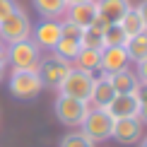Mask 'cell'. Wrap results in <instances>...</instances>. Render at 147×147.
<instances>
[{
    "mask_svg": "<svg viewBox=\"0 0 147 147\" xmlns=\"http://www.w3.org/2000/svg\"><path fill=\"white\" fill-rule=\"evenodd\" d=\"M39 60H41V48L32 39L10 44L7 48V63L12 65V70H36Z\"/></svg>",
    "mask_w": 147,
    "mask_h": 147,
    "instance_id": "obj_3",
    "label": "cell"
},
{
    "mask_svg": "<svg viewBox=\"0 0 147 147\" xmlns=\"http://www.w3.org/2000/svg\"><path fill=\"white\" fill-rule=\"evenodd\" d=\"M34 44L39 48H46V51H53L56 44L60 41V22L56 20H44L34 27Z\"/></svg>",
    "mask_w": 147,
    "mask_h": 147,
    "instance_id": "obj_9",
    "label": "cell"
},
{
    "mask_svg": "<svg viewBox=\"0 0 147 147\" xmlns=\"http://www.w3.org/2000/svg\"><path fill=\"white\" fill-rule=\"evenodd\" d=\"M92 84H94V75L87 70L72 68L65 80L58 84V92L63 96H72V99H82L89 104V94H92Z\"/></svg>",
    "mask_w": 147,
    "mask_h": 147,
    "instance_id": "obj_4",
    "label": "cell"
},
{
    "mask_svg": "<svg viewBox=\"0 0 147 147\" xmlns=\"http://www.w3.org/2000/svg\"><path fill=\"white\" fill-rule=\"evenodd\" d=\"M106 111L113 118H130V116L140 113V99L138 94H116L106 106Z\"/></svg>",
    "mask_w": 147,
    "mask_h": 147,
    "instance_id": "obj_11",
    "label": "cell"
},
{
    "mask_svg": "<svg viewBox=\"0 0 147 147\" xmlns=\"http://www.w3.org/2000/svg\"><path fill=\"white\" fill-rule=\"evenodd\" d=\"M60 147H94V142L89 138H84L82 133H68L60 140Z\"/></svg>",
    "mask_w": 147,
    "mask_h": 147,
    "instance_id": "obj_23",
    "label": "cell"
},
{
    "mask_svg": "<svg viewBox=\"0 0 147 147\" xmlns=\"http://www.w3.org/2000/svg\"><path fill=\"white\" fill-rule=\"evenodd\" d=\"M77 63L80 70H87V72H94L99 70V63H101V51H94V48H80V53L72 58Z\"/></svg>",
    "mask_w": 147,
    "mask_h": 147,
    "instance_id": "obj_19",
    "label": "cell"
},
{
    "mask_svg": "<svg viewBox=\"0 0 147 147\" xmlns=\"http://www.w3.org/2000/svg\"><path fill=\"white\" fill-rule=\"evenodd\" d=\"M125 53L130 60H135V63H140V60L147 58V32L138 34V36H130V39L125 41Z\"/></svg>",
    "mask_w": 147,
    "mask_h": 147,
    "instance_id": "obj_17",
    "label": "cell"
},
{
    "mask_svg": "<svg viewBox=\"0 0 147 147\" xmlns=\"http://www.w3.org/2000/svg\"><path fill=\"white\" fill-rule=\"evenodd\" d=\"M121 27H123V32H125V36L130 39V36H138V34H142V32H147L145 29V22H142V17H140V12L135 10V7H130L123 15V20L118 22Z\"/></svg>",
    "mask_w": 147,
    "mask_h": 147,
    "instance_id": "obj_18",
    "label": "cell"
},
{
    "mask_svg": "<svg viewBox=\"0 0 147 147\" xmlns=\"http://www.w3.org/2000/svg\"><path fill=\"white\" fill-rule=\"evenodd\" d=\"M44 89L39 72L36 70H12L10 75V94L17 99H34Z\"/></svg>",
    "mask_w": 147,
    "mask_h": 147,
    "instance_id": "obj_6",
    "label": "cell"
},
{
    "mask_svg": "<svg viewBox=\"0 0 147 147\" xmlns=\"http://www.w3.org/2000/svg\"><path fill=\"white\" fill-rule=\"evenodd\" d=\"M138 82H140V87H147V58L145 60H140L138 63Z\"/></svg>",
    "mask_w": 147,
    "mask_h": 147,
    "instance_id": "obj_26",
    "label": "cell"
},
{
    "mask_svg": "<svg viewBox=\"0 0 147 147\" xmlns=\"http://www.w3.org/2000/svg\"><path fill=\"white\" fill-rule=\"evenodd\" d=\"M32 3H34V10L44 20H56V17L65 15V10H68L65 0H32Z\"/></svg>",
    "mask_w": 147,
    "mask_h": 147,
    "instance_id": "obj_16",
    "label": "cell"
},
{
    "mask_svg": "<svg viewBox=\"0 0 147 147\" xmlns=\"http://www.w3.org/2000/svg\"><path fill=\"white\" fill-rule=\"evenodd\" d=\"M80 46H82V48H94V51H104V32H96L94 27L82 29Z\"/></svg>",
    "mask_w": 147,
    "mask_h": 147,
    "instance_id": "obj_21",
    "label": "cell"
},
{
    "mask_svg": "<svg viewBox=\"0 0 147 147\" xmlns=\"http://www.w3.org/2000/svg\"><path fill=\"white\" fill-rule=\"evenodd\" d=\"M135 10L140 12V17H142V22H145V29H147V0H142V3H140Z\"/></svg>",
    "mask_w": 147,
    "mask_h": 147,
    "instance_id": "obj_27",
    "label": "cell"
},
{
    "mask_svg": "<svg viewBox=\"0 0 147 147\" xmlns=\"http://www.w3.org/2000/svg\"><path fill=\"white\" fill-rule=\"evenodd\" d=\"M96 3V17H101L109 24H118L123 15L133 7L130 0H94Z\"/></svg>",
    "mask_w": 147,
    "mask_h": 147,
    "instance_id": "obj_12",
    "label": "cell"
},
{
    "mask_svg": "<svg viewBox=\"0 0 147 147\" xmlns=\"http://www.w3.org/2000/svg\"><path fill=\"white\" fill-rule=\"evenodd\" d=\"M80 128H82L80 133L92 142H101V140H109L113 133V116H109L106 109H89Z\"/></svg>",
    "mask_w": 147,
    "mask_h": 147,
    "instance_id": "obj_1",
    "label": "cell"
},
{
    "mask_svg": "<svg viewBox=\"0 0 147 147\" xmlns=\"http://www.w3.org/2000/svg\"><path fill=\"white\" fill-rule=\"evenodd\" d=\"M15 10H17V3H15V0H0V22H3L7 15H12Z\"/></svg>",
    "mask_w": 147,
    "mask_h": 147,
    "instance_id": "obj_25",
    "label": "cell"
},
{
    "mask_svg": "<svg viewBox=\"0 0 147 147\" xmlns=\"http://www.w3.org/2000/svg\"><path fill=\"white\" fill-rule=\"evenodd\" d=\"M80 39H72V36H63L60 34V41L56 44V48H53V53L56 56H60V58H65V60H72L80 53Z\"/></svg>",
    "mask_w": 147,
    "mask_h": 147,
    "instance_id": "obj_20",
    "label": "cell"
},
{
    "mask_svg": "<svg viewBox=\"0 0 147 147\" xmlns=\"http://www.w3.org/2000/svg\"><path fill=\"white\" fill-rule=\"evenodd\" d=\"M29 36H32V22H29L27 12L20 7L0 22V39L5 44H17V41L29 39Z\"/></svg>",
    "mask_w": 147,
    "mask_h": 147,
    "instance_id": "obj_5",
    "label": "cell"
},
{
    "mask_svg": "<svg viewBox=\"0 0 147 147\" xmlns=\"http://www.w3.org/2000/svg\"><path fill=\"white\" fill-rule=\"evenodd\" d=\"M3 75H5V70H0V82H3Z\"/></svg>",
    "mask_w": 147,
    "mask_h": 147,
    "instance_id": "obj_31",
    "label": "cell"
},
{
    "mask_svg": "<svg viewBox=\"0 0 147 147\" xmlns=\"http://www.w3.org/2000/svg\"><path fill=\"white\" fill-rule=\"evenodd\" d=\"M138 99H140V113H138V118L142 121V123H147V87H140L138 89Z\"/></svg>",
    "mask_w": 147,
    "mask_h": 147,
    "instance_id": "obj_24",
    "label": "cell"
},
{
    "mask_svg": "<svg viewBox=\"0 0 147 147\" xmlns=\"http://www.w3.org/2000/svg\"><path fill=\"white\" fill-rule=\"evenodd\" d=\"M138 142H140V147H147V135H145V138H140Z\"/></svg>",
    "mask_w": 147,
    "mask_h": 147,
    "instance_id": "obj_30",
    "label": "cell"
},
{
    "mask_svg": "<svg viewBox=\"0 0 147 147\" xmlns=\"http://www.w3.org/2000/svg\"><path fill=\"white\" fill-rule=\"evenodd\" d=\"M125 41H128V36L121 24H109L104 29V48L106 46H125Z\"/></svg>",
    "mask_w": 147,
    "mask_h": 147,
    "instance_id": "obj_22",
    "label": "cell"
},
{
    "mask_svg": "<svg viewBox=\"0 0 147 147\" xmlns=\"http://www.w3.org/2000/svg\"><path fill=\"white\" fill-rule=\"evenodd\" d=\"M142 128L145 123L138 118V116H130V118H113V133L111 138L121 145H133L142 138Z\"/></svg>",
    "mask_w": 147,
    "mask_h": 147,
    "instance_id": "obj_8",
    "label": "cell"
},
{
    "mask_svg": "<svg viewBox=\"0 0 147 147\" xmlns=\"http://www.w3.org/2000/svg\"><path fill=\"white\" fill-rule=\"evenodd\" d=\"M109 80H111V87H113L116 94H138V89H140L138 75L130 72L128 68L113 72V75H109Z\"/></svg>",
    "mask_w": 147,
    "mask_h": 147,
    "instance_id": "obj_15",
    "label": "cell"
},
{
    "mask_svg": "<svg viewBox=\"0 0 147 147\" xmlns=\"http://www.w3.org/2000/svg\"><path fill=\"white\" fill-rule=\"evenodd\" d=\"M5 68H7V48L0 44V70H5Z\"/></svg>",
    "mask_w": 147,
    "mask_h": 147,
    "instance_id": "obj_28",
    "label": "cell"
},
{
    "mask_svg": "<svg viewBox=\"0 0 147 147\" xmlns=\"http://www.w3.org/2000/svg\"><path fill=\"white\" fill-rule=\"evenodd\" d=\"M53 109H56V116H58V121L63 125L77 128V125H82L84 116H87V111H89V104L82 101V99H72V96L58 94L56 106H53Z\"/></svg>",
    "mask_w": 147,
    "mask_h": 147,
    "instance_id": "obj_7",
    "label": "cell"
},
{
    "mask_svg": "<svg viewBox=\"0 0 147 147\" xmlns=\"http://www.w3.org/2000/svg\"><path fill=\"white\" fill-rule=\"evenodd\" d=\"M116 96V92L111 87V80L109 75H101V77H94V84H92V94H89V101L94 109H106L111 99Z\"/></svg>",
    "mask_w": 147,
    "mask_h": 147,
    "instance_id": "obj_13",
    "label": "cell"
},
{
    "mask_svg": "<svg viewBox=\"0 0 147 147\" xmlns=\"http://www.w3.org/2000/svg\"><path fill=\"white\" fill-rule=\"evenodd\" d=\"M65 12H68V20L70 22H75L77 27H82V29H87L89 24L94 22V17H96V3H94V0L77 3V5H70Z\"/></svg>",
    "mask_w": 147,
    "mask_h": 147,
    "instance_id": "obj_14",
    "label": "cell"
},
{
    "mask_svg": "<svg viewBox=\"0 0 147 147\" xmlns=\"http://www.w3.org/2000/svg\"><path fill=\"white\" fill-rule=\"evenodd\" d=\"M70 70H72V63L65 60V58H60V56H56L53 51H51V56L41 58L39 65H36V72H39L44 87H48V89H58V84L65 80V75H68Z\"/></svg>",
    "mask_w": 147,
    "mask_h": 147,
    "instance_id": "obj_2",
    "label": "cell"
},
{
    "mask_svg": "<svg viewBox=\"0 0 147 147\" xmlns=\"http://www.w3.org/2000/svg\"><path fill=\"white\" fill-rule=\"evenodd\" d=\"M77 3H87V0H65V5H68V7H70V5H77Z\"/></svg>",
    "mask_w": 147,
    "mask_h": 147,
    "instance_id": "obj_29",
    "label": "cell"
},
{
    "mask_svg": "<svg viewBox=\"0 0 147 147\" xmlns=\"http://www.w3.org/2000/svg\"><path fill=\"white\" fill-rule=\"evenodd\" d=\"M128 53H125V46H106L101 51V63H99V70L101 75H113V72L128 68Z\"/></svg>",
    "mask_w": 147,
    "mask_h": 147,
    "instance_id": "obj_10",
    "label": "cell"
}]
</instances>
